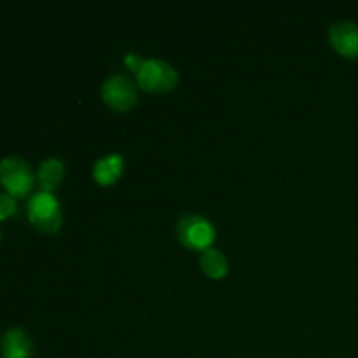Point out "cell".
Listing matches in <instances>:
<instances>
[{"instance_id": "obj_6", "label": "cell", "mask_w": 358, "mask_h": 358, "mask_svg": "<svg viewBox=\"0 0 358 358\" xmlns=\"http://www.w3.org/2000/svg\"><path fill=\"white\" fill-rule=\"evenodd\" d=\"M332 48L345 56H358V23L350 20L338 21L329 28Z\"/></svg>"}, {"instance_id": "obj_7", "label": "cell", "mask_w": 358, "mask_h": 358, "mask_svg": "<svg viewBox=\"0 0 358 358\" xmlns=\"http://www.w3.org/2000/svg\"><path fill=\"white\" fill-rule=\"evenodd\" d=\"M0 348L3 358H30L34 345L23 327H10L0 338Z\"/></svg>"}, {"instance_id": "obj_2", "label": "cell", "mask_w": 358, "mask_h": 358, "mask_svg": "<svg viewBox=\"0 0 358 358\" xmlns=\"http://www.w3.org/2000/svg\"><path fill=\"white\" fill-rule=\"evenodd\" d=\"M28 219L42 233H56L62 227L63 213L59 201L52 192L38 191L28 199Z\"/></svg>"}, {"instance_id": "obj_3", "label": "cell", "mask_w": 358, "mask_h": 358, "mask_svg": "<svg viewBox=\"0 0 358 358\" xmlns=\"http://www.w3.org/2000/svg\"><path fill=\"white\" fill-rule=\"evenodd\" d=\"M34 182L35 175L27 159L16 154L0 159V184L6 187V192L13 194L14 198H21L31 191Z\"/></svg>"}, {"instance_id": "obj_9", "label": "cell", "mask_w": 358, "mask_h": 358, "mask_svg": "<svg viewBox=\"0 0 358 358\" xmlns=\"http://www.w3.org/2000/svg\"><path fill=\"white\" fill-rule=\"evenodd\" d=\"M65 177V163L58 157H48L37 168V180L41 184V191L51 192L58 187L59 182Z\"/></svg>"}, {"instance_id": "obj_8", "label": "cell", "mask_w": 358, "mask_h": 358, "mask_svg": "<svg viewBox=\"0 0 358 358\" xmlns=\"http://www.w3.org/2000/svg\"><path fill=\"white\" fill-rule=\"evenodd\" d=\"M124 171V157L119 152L105 154L93 163V178L100 185H110Z\"/></svg>"}, {"instance_id": "obj_12", "label": "cell", "mask_w": 358, "mask_h": 358, "mask_svg": "<svg viewBox=\"0 0 358 358\" xmlns=\"http://www.w3.org/2000/svg\"><path fill=\"white\" fill-rule=\"evenodd\" d=\"M143 62H145V58H142V56L136 55V52H128V55L124 56V65L128 66L129 70H135V72H138L140 66L143 65Z\"/></svg>"}, {"instance_id": "obj_1", "label": "cell", "mask_w": 358, "mask_h": 358, "mask_svg": "<svg viewBox=\"0 0 358 358\" xmlns=\"http://www.w3.org/2000/svg\"><path fill=\"white\" fill-rule=\"evenodd\" d=\"M175 233H177L178 241L184 247L198 252L212 247L217 236L212 220L206 219L205 215H199V213H185L184 217H180L177 220V226H175Z\"/></svg>"}, {"instance_id": "obj_11", "label": "cell", "mask_w": 358, "mask_h": 358, "mask_svg": "<svg viewBox=\"0 0 358 358\" xmlns=\"http://www.w3.org/2000/svg\"><path fill=\"white\" fill-rule=\"evenodd\" d=\"M16 198L9 192H0V219H7L16 212Z\"/></svg>"}, {"instance_id": "obj_4", "label": "cell", "mask_w": 358, "mask_h": 358, "mask_svg": "<svg viewBox=\"0 0 358 358\" xmlns=\"http://www.w3.org/2000/svg\"><path fill=\"white\" fill-rule=\"evenodd\" d=\"M136 83L147 91H170L177 86L178 72L171 63L161 58H145L136 72Z\"/></svg>"}, {"instance_id": "obj_10", "label": "cell", "mask_w": 358, "mask_h": 358, "mask_svg": "<svg viewBox=\"0 0 358 358\" xmlns=\"http://www.w3.org/2000/svg\"><path fill=\"white\" fill-rule=\"evenodd\" d=\"M199 266H201L203 273H205L208 278L220 280L227 275L229 271V261L224 255V252H220L219 248H206L201 252V257H199Z\"/></svg>"}, {"instance_id": "obj_5", "label": "cell", "mask_w": 358, "mask_h": 358, "mask_svg": "<svg viewBox=\"0 0 358 358\" xmlns=\"http://www.w3.org/2000/svg\"><path fill=\"white\" fill-rule=\"evenodd\" d=\"M101 98L114 110H128L136 103V84L124 73H112L101 83Z\"/></svg>"}]
</instances>
